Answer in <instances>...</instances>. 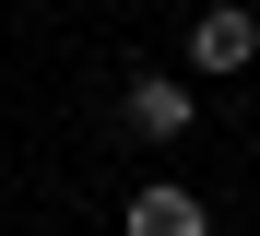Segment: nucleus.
Wrapping results in <instances>:
<instances>
[{
    "instance_id": "nucleus-2",
    "label": "nucleus",
    "mask_w": 260,
    "mask_h": 236,
    "mask_svg": "<svg viewBox=\"0 0 260 236\" xmlns=\"http://www.w3.org/2000/svg\"><path fill=\"white\" fill-rule=\"evenodd\" d=\"M118 118H130V142H189V83H166V71H130Z\"/></svg>"
},
{
    "instance_id": "nucleus-3",
    "label": "nucleus",
    "mask_w": 260,
    "mask_h": 236,
    "mask_svg": "<svg viewBox=\"0 0 260 236\" xmlns=\"http://www.w3.org/2000/svg\"><path fill=\"white\" fill-rule=\"evenodd\" d=\"M130 236H213V213L189 201V189L154 177V189H130Z\"/></svg>"
},
{
    "instance_id": "nucleus-1",
    "label": "nucleus",
    "mask_w": 260,
    "mask_h": 236,
    "mask_svg": "<svg viewBox=\"0 0 260 236\" xmlns=\"http://www.w3.org/2000/svg\"><path fill=\"white\" fill-rule=\"evenodd\" d=\"M260 59V12H237V0H213V12L189 24V71H213V83H237Z\"/></svg>"
}]
</instances>
